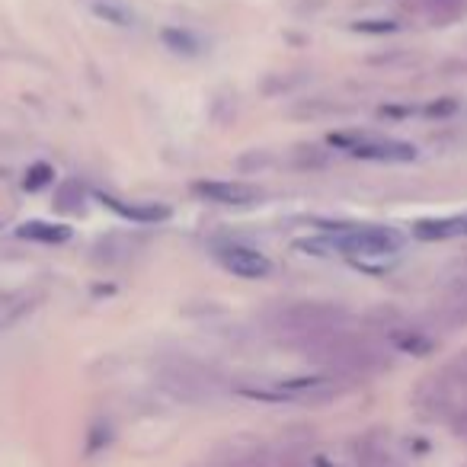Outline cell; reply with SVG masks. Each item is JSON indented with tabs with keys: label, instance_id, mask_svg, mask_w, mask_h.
<instances>
[{
	"label": "cell",
	"instance_id": "1",
	"mask_svg": "<svg viewBox=\"0 0 467 467\" xmlns=\"http://www.w3.org/2000/svg\"><path fill=\"white\" fill-rule=\"evenodd\" d=\"M295 247L314 253V257H326V253H339V257H391V253L404 247V234L397 228H384V224H355V228H343L317 240H298Z\"/></svg>",
	"mask_w": 467,
	"mask_h": 467
},
{
	"label": "cell",
	"instance_id": "2",
	"mask_svg": "<svg viewBox=\"0 0 467 467\" xmlns=\"http://www.w3.org/2000/svg\"><path fill=\"white\" fill-rule=\"evenodd\" d=\"M333 144L345 151V154L362 157V161L378 163H410L416 161V148L410 141H397V138L381 135H333Z\"/></svg>",
	"mask_w": 467,
	"mask_h": 467
},
{
	"label": "cell",
	"instance_id": "3",
	"mask_svg": "<svg viewBox=\"0 0 467 467\" xmlns=\"http://www.w3.org/2000/svg\"><path fill=\"white\" fill-rule=\"evenodd\" d=\"M215 257L218 263L224 266L228 272H234L238 278H269L272 276V263L266 253H259L257 247H247V244H218L215 247Z\"/></svg>",
	"mask_w": 467,
	"mask_h": 467
},
{
	"label": "cell",
	"instance_id": "4",
	"mask_svg": "<svg viewBox=\"0 0 467 467\" xmlns=\"http://www.w3.org/2000/svg\"><path fill=\"white\" fill-rule=\"evenodd\" d=\"M202 202L211 205H228V209H240V205H253L263 199V190L250 183H230V180H205V183L192 186Z\"/></svg>",
	"mask_w": 467,
	"mask_h": 467
},
{
	"label": "cell",
	"instance_id": "5",
	"mask_svg": "<svg viewBox=\"0 0 467 467\" xmlns=\"http://www.w3.org/2000/svg\"><path fill=\"white\" fill-rule=\"evenodd\" d=\"M96 199H100L109 211H115L119 218H129V221H135V224H157V221H167L170 218L167 205H157V202H125V199L106 196V192H100Z\"/></svg>",
	"mask_w": 467,
	"mask_h": 467
},
{
	"label": "cell",
	"instance_id": "6",
	"mask_svg": "<svg viewBox=\"0 0 467 467\" xmlns=\"http://www.w3.org/2000/svg\"><path fill=\"white\" fill-rule=\"evenodd\" d=\"M16 238L35 240V244H64V240H71V228L54 221H23L16 228Z\"/></svg>",
	"mask_w": 467,
	"mask_h": 467
},
{
	"label": "cell",
	"instance_id": "7",
	"mask_svg": "<svg viewBox=\"0 0 467 467\" xmlns=\"http://www.w3.org/2000/svg\"><path fill=\"white\" fill-rule=\"evenodd\" d=\"M413 234L420 240H448L467 234V215H454V218H435V221H420L413 228Z\"/></svg>",
	"mask_w": 467,
	"mask_h": 467
},
{
	"label": "cell",
	"instance_id": "8",
	"mask_svg": "<svg viewBox=\"0 0 467 467\" xmlns=\"http://www.w3.org/2000/svg\"><path fill=\"white\" fill-rule=\"evenodd\" d=\"M90 10H93L102 23L119 26V29H129L138 23V14L125 4V0H90Z\"/></svg>",
	"mask_w": 467,
	"mask_h": 467
},
{
	"label": "cell",
	"instance_id": "9",
	"mask_svg": "<svg viewBox=\"0 0 467 467\" xmlns=\"http://www.w3.org/2000/svg\"><path fill=\"white\" fill-rule=\"evenodd\" d=\"M163 42H167L170 52L186 54V58L202 54V42H199L192 33H183V29H163Z\"/></svg>",
	"mask_w": 467,
	"mask_h": 467
},
{
	"label": "cell",
	"instance_id": "10",
	"mask_svg": "<svg viewBox=\"0 0 467 467\" xmlns=\"http://www.w3.org/2000/svg\"><path fill=\"white\" fill-rule=\"evenodd\" d=\"M394 343H397L400 349H406V353H413V355L433 353V339L420 336V333H397V336H394Z\"/></svg>",
	"mask_w": 467,
	"mask_h": 467
},
{
	"label": "cell",
	"instance_id": "11",
	"mask_svg": "<svg viewBox=\"0 0 467 467\" xmlns=\"http://www.w3.org/2000/svg\"><path fill=\"white\" fill-rule=\"evenodd\" d=\"M52 177H54V173H52V167H48V163H35V167L26 173V190H39V186H45Z\"/></svg>",
	"mask_w": 467,
	"mask_h": 467
}]
</instances>
